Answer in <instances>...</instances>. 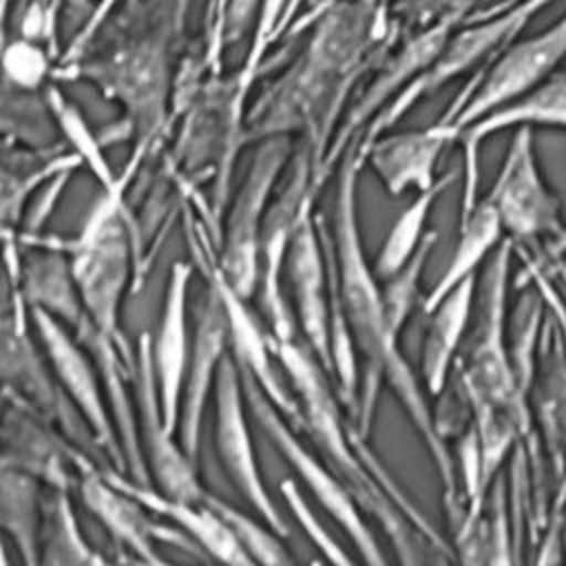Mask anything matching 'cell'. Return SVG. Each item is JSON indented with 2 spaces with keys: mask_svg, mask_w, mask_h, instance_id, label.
Returning <instances> with one entry per match:
<instances>
[{
  "mask_svg": "<svg viewBox=\"0 0 566 566\" xmlns=\"http://www.w3.org/2000/svg\"><path fill=\"white\" fill-rule=\"evenodd\" d=\"M389 35L378 0H343L325 11L301 53L245 111V144L303 135L316 170L356 82L391 49Z\"/></svg>",
  "mask_w": 566,
  "mask_h": 566,
  "instance_id": "1",
  "label": "cell"
},
{
  "mask_svg": "<svg viewBox=\"0 0 566 566\" xmlns=\"http://www.w3.org/2000/svg\"><path fill=\"white\" fill-rule=\"evenodd\" d=\"M363 166L365 155L358 135L338 161L332 239L325 234V228L318 221L327 256V270L343 305L356 354L360 358V385L354 411L356 436L363 440L367 438L380 387L382 382H387L409 413L424 444L429 447L431 460L438 467V473L451 495L455 484L451 455L433 424V416L424 402L420 385L400 354L398 338L387 325L382 290L378 285L374 268L365 256L358 226V175Z\"/></svg>",
  "mask_w": 566,
  "mask_h": 566,
  "instance_id": "2",
  "label": "cell"
},
{
  "mask_svg": "<svg viewBox=\"0 0 566 566\" xmlns=\"http://www.w3.org/2000/svg\"><path fill=\"white\" fill-rule=\"evenodd\" d=\"M190 0H155L144 22L97 57H80L55 66L53 82H88L108 102L119 104L122 117L102 139H135L150 153L172 117L177 86L175 57L184 35Z\"/></svg>",
  "mask_w": 566,
  "mask_h": 566,
  "instance_id": "3",
  "label": "cell"
},
{
  "mask_svg": "<svg viewBox=\"0 0 566 566\" xmlns=\"http://www.w3.org/2000/svg\"><path fill=\"white\" fill-rule=\"evenodd\" d=\"M146 148L135 146L128 164L108 188H99L77 234L66 241H49L64 250L71 274L91 323L135 363L133 347L122 329V305L133 276V223L126 192L137 175Z\"/></svg>",
  "mask_w": 566,
  "mask_h": 566,
  "instance_id": "4",
  "label": "cell"
},
{
  "mask_svg": "<svg viewBox=\"0 0 566 566\" xmlns=\"http://www.w3.org/2000/svg\"><path fill=\"white\" fill-rule=\"evenodd\" d=\"M548 2L553 0H520L500 13L460 22V29L449 33L433 62L365 126L360 142L367 144L387 133L405 113L413 108L416 102L436 93L451 80L464 73H475V66L484 69Z\"/></svg>",
  "mask_w": 566,
  "mask_h": 566,
  "instance_id": "5",
  "label": "cell"
},
{
  "mask_svg": "<svg viewBox=\"0 0 566 566\" xmlns=\"http://www.w3.org/2000/svg\"><path fill=\"white\" fill-rule=\"evenodd\" d=\"M239 367V365H237ZM248 409L268 436V440L276 447L283 460L292 467L296 478L307 486L312 497L321 504V509L343 528V533L352 539L356 553L360 555L365 566H389L385 553L369 524L360 513V504L352 495V491L343 484V480L321 460L316 458L298 438V431L283 418V413L268 400L256 380L239 367Z\"/></svg>",
  "mask_w": 566,
  "mask_h": 566,
  "instance_id": "6",
  "label": "cell"
},
{
  "mask_svg": "<svg viewBox=\"0 0 566 566\" xmlns=\"http://www.w3.org/2000/svg\"><path fill=\"white\" fill-rule=\"evenodd\" d=\"M292 157L294 148L290 137L259 142L239 190L228 201L217 259L223 276L243 298L256 292L263 217Z\"/></svg>",
  "mask_w": 566,
  "mask_h": 566,
  "instance_id": "7",
  "label": "cell"
},
{
  "mask_svg": "<svg viewBox=\"0 0 566 566\" xmlns=\"http://www.w3.org/2000/svg\"><path fill=\"white\" fill-rule=\"evenodd\" d=\"M511 239H502L482 281V314L462 367L469 405H484L524 422L515 369L506 347V283Z\"/></svg>",
  "mask_w": 566,
  "mask_h": 566,
  "instance_id": "8",
  "label": "cell"
},
{
  "mask_svg": "<svg viewBox=\"0 0 566 566\" xmlns=\"http://www.w3.org/2000/svg\"><path fill=\"white\" fill-rule=\"evenodd\" d=\"M312 155L307 146L292 157V170L283 186L274 192L261 226L259 254V305L274 340H285L298 334L287 296L283 292V272L292 237L305 212L314 210L316 190L312 186Z\"/></svg>",
  "mask_w": 566,
  "mask_h": 566,
  "instance_id": "9",
  "label": "cell"
},
{
  "mask_svg": "<svg viewBox=\"0 0 566 566\" xmlns=\"http://www.w3.org/2000/svg\"><path fill=\"white\" fill-rule=\"evenodd\" d=\"M566 57V13L548 29L506 44L478 69L444 111L460 130L551 77Z\"/></svg>",
  "mask_w": 566,
  "mask_h": 566,
  "instance_id": "10",
  "label": "cell"
},
{
  "mask_svg": "<svg viewBox=\"0 0 566 566\" xmlns=\"http://www.w3.org/2000/svg\"><path fill=\"white\" fill-rule=\"evenodd\" d=\"M188 237H190L188 241H190L195 263L201 270L206 283L217 292L219 303L223 307L226 323H228L230 354L234 363L256 380V385L268 396V400L283 413V418L296 431H301L303 420H301L296 396L292 394L287 382L281 380L274 367L272 334L259 325L254 312L248 307V298H243L223 276L217 252H214V243L210 245L201 230H188Z\"/></svg>",
  "mask_w": 566,
  "mask_h": 566,
  "instance_id": "11",
  "label": "cell"
},
{
  "mask_svg": "<svg viewBox=\"0 0 566 566\" xmlns=\"http://www.w3.org/2000/svg\"><path fill=\"white\" fill-rule=\"evenodd\" d=\"M29 318L40 338L42 354L49 360L55 382L84 420L97 449H102L113 460L117 467L115 471L126 475L124 451L95 360L84 349V345H80L73 332L49 312L29 307Z\"/></svg>",
  "mask_w": 566,
  "mask_h": 566,
  "instance_id": "12",
  "label": "cell"
},
{
  "mask_svg": "<svg viewBox=\"0 0 566 566\" xmlns=\"http://www.w3.org/2000/svg\"><path fill=\"white\" fill-rule=\"evenodd\" d=\"M212 398H214V447L226 475L243 495V500L256 511V515L268 526H272L279 535L287 537L290 524L285 522L281 509L276 506L263 480L259 458L254 453L250 416H248L250 409H248L241 374L232 354H228L221 363Z\"/></svg>",
  "mask_w": 566,
  "mask_h": 566,
  "instance_id": "13",
  "label": "cell"
},
{
  "mask_svg": "<svg viewBox=\"0 0 566 566\" xmlns=\"http://www.w3.org/2000/svg\"><path fill=\"white\" fill-rule=\"evenodd\" d=\"M133 382L137 394L135 413L139 447L155 489L177 500L203 502L208 489L197 475L195 460L186 453L181 442H177V433L166 427L153 374L150 334L146 332L137 340Z\"/></svg>",
  "mask_w": 566,
  "mask_h": 566,
  "instance_id": "14",
  "label": "cell"
},
{
  "mask_svg": "<svg viewBox=\"0 0 566 566\" xmlns=\"http://www.w3.org/2000/svg\"><path fill=\"white\" fill-rule=\"evenodd\" d=\"M486 195L511 241L564 232L559 201L539 172L531 128H515L500 175Z\"/></svg>",
  "mask_w": 566,
  "mask_h": 566,
  "instance_id": "15",
  "label": "cell"
},
{
  "mask_svg": "<svg viewBox=\"0 0 566 566\" xmlns=\"http://www.w3.org/2000/svg\"><path fill=\"white\" fill-rule=\"evenodd\" d=\"M0 387L33 407L46 422H57L64 433L73 438L80 433L95 444L84 420L46 371L38 345L31 343L24 307L0 312Z\"/></svg>",
  "mask_w": 566,
  "mask_h": 566,
  "instance_id": "16",
  "label": "cell"
},
{
  "mask_svg": "<svg viewBox=\"0 0 566 566\" xmlns=\"http://www.w3.org/2000/svg\"><path fill=\"white\" fill-rule=\"evenodd\" d=\"M77 493L84 509L124 551L122 557L150 559L157 555V544H170L190 555L201 553L184 531L157 522V515L150 509L113 484L102 469L91 467L82 471L77 478Z\"/></svg>",
  "mask_w": 566,
  "mask_h": 566,
  "instance_id": "17",
  "label": "cell"
},
{
  "mask_svg": "<svg viewBox=\"0 0 566 566\" xmlns=\"http://www.w3.org/2000/svg\"><path fill=\"white\" fill-rule=\"evenodd\" d=\"M230 354L228 323L217 292L206 283V292L195 305V327L190 340V354L181 389L179 407V442L186 453L197 462L201 427L208 400L214 391V382L223 358Z\"/></svg>",
  "mask_w": 566,
  "mask_h": 566,
  "instance_id": "18",
  "label": "cell"
},
{
  "mask_svg": "<svg viewBox=\"0 0 566 566\" xmlns=\"http://www.w3.org/2000/svg\"><path fill=\"white\" fill-rule=\"evenodd\" d=\"M460 126L451 115H442L427 128L382 133L363 144L365 164L376 172L385 190L394 197L405 190H427L438 181V161L447 146L460 137Z\"/></svg>",
  "mask_w": 566,
  "mask_h": 566,
  "instance_id": "19",
  "label": "cell"
},
{
  "mask_svg": "<svg viewBox=\"0 0 566 566\" xmlns=\"http://www.w3.org/2000/svg\"><path fill=\"white\" fill-rule=\"evenodd\" d=\"M285 270L290 274L298 334L332 376L327 256L321 226L312 210L303 214L292 237Z\"/></svg>",
  "mask_w": 566,
  "mask_h": 566,
  "instance_id": "20",
  "label": "cell"
},
{
  "mask_svg": "<svg viewBox=\"0 0 566 566\" xmlns=\"http://www.w3.org/2000/svg\"><path fill=\"white\" fill-rule=\"evenodd\" d=\"M531 126H553L566 130V71H555L551 77L522 93L520 97L502 104L500 108L486 113L484 117L471 122L462 133L464 146V190L460 201V219L467 217L478 199V150L480 144L493 135L509 128H531Z\"/></svg>",
  "mask_w": 566,
  "mask_h": 566,
  "instance_id": "21",
  "label": "cell"
},
{
  "mask_svg": "<svg viewBox=\"0 0 566 566\" xmlns=\"http://www.w3.org/2000/svg\"><path fill=\"white\" fill-rule=\"evenodd\" d=\"M192 281V265L175 261L166 283L164 305L155 338H150V360L157 385V396L166 427L177 433L184 376L190 354L188 332V290Z\"/></svg>",
  "mask_w": 566,
  "mask_h": 566,
  "instance_id": "22",
  "label": "cell"
},
{
  "mask_svg": "<svg viewBox=\"0 0 566 566\" xmlns=\"http://www.w3.org/2000/svg\"><path fill=\"white\" fill-rule=\"evenodd\" d=\"M104 475L130 493L135 500H139L146 509H150L155 515L172 522L179 531H184L195 546L217 559L221 566H256L245 551L241 548L237 535L226 524V520L206 502H188L177 500L170 495H164L150 484H139L130 480L128 475L115 471V469H102Z\"/></svg>",
  "mask_w": 566,
  "mask_h": 566,
  "instance_id": "23",
  "label": "cell"
},
{
  "mask_svg": "<svg viewBox=\"0 0 566 566\" xmlns=\"http://www.w3.org/2000/svg\"><path fill=\"white\" fill-rule=\"evenodd\" d=\"M475 287L478 276H471L455 285L427 312L429 321L422 338L420 365L422 380L431 396H438L447 385L455 354L462 345L464 332L471 321Z\"/></svg>",
  "mask_w": 566,
  "mask_h": 566,
  "instance_id": "24",
  "label": "cell"
},
{
  "mask_svg": "<svg viewBox=\"0 0 566 566\" xmlns=\"http://www.w3.org/2000/svg\"><path fill=\"white\" fill-rule=\"evenodd\" d=\"M33 243L40 250L31 252L20 265V294L29 307L49 312L73 332L88 316L80 301L69 256L49 241Z\"/></svg>",
  "mask_w": 566,
  "mask_h": 566,
  "instance_id": "25",
  "label": "cell"
},
{
  "mask_svg": "<svg viewBox=\"0 0 566 566\" xmlns=\"http://www.w3.org/2000/svg\"><path fill=\"white\" fill-rule=\"evenodd\" d=\"M44 511L40 478L0 460V531L13 542L22 566H38Z\"/></svg>",
  "mask_w": 566,
  "mask_h": 566,
  "instance_id": "26",
  "label": "cell"
},
{
  "mask_svg": "<svg viewBox=\"0 0 566 566\" xmlns=\"http://www.w3.org/2000/svg\"><path fill=\"white\" fill-rule=\"evenodd\" d=\"M502 221L500 214L491 201L489 195H484L473 210L460 219V230H458V241L451 252V259L440 274V279L433 283V287L424 294L422 310L424 314L444 296L449 294L455 285L462 281L475 276V270L480 263L491 254L502 243Z\"/></svg>",
  "mask_w": 566,
  "mask_h": 566,
  "instance_id": "27",
  "label": "cell"
},
{
  "mask_svg": "<svg viewBox=\"0 0 566 566\" xmlns=\"http://www.w3.org/2000/svg\"><path fill=\"white\" fill-rule=\"evenodd\" d=\"M38 566H126L124 562H111L95 551L84 537L69 491L53 489L46 495L44 528L40 544Z\"/></svg>",
  "mask_w": 566,
  "mask_h": 566,
  "instance_id": "28",
  "label": "cell"
},
{
  "mask_svg": "<svg viewBox=\"0 0 566 566\" xmlns=\"http://www.w3.org/2000/svg\"><path fill=\"white\" fill-rule=\"evenodd\" d=\"M455 172H444L442 177H438V181L427 188L416 192V197L411 199L409 206H405L400 210V214L394 219L391 228L385 234V241L376 254L374 261V274L378 279H389L394 276L398 270H402L407 265V261L420 250V245L424 243L427 237V219L431 214V208L436 203V199L453 184Z\"/></svg>",
  "mask_w": 566,
  "mask_h": 566,
  "instance_id": "29",
  "label": "cell"
},
{
  "mask_svg": "<svg viewBox=\"0 0 566 566\" xmlns=\"http://www.w3.org/2000/svg\"><path fill=\"white\" fill-rule=\"evenodd\" d=\"M42 99L46 104L49 117L53 119V124L57 126L62 137L69 142L71 153L80 159L82 166H86L91 170V175L95 177L99 188H108L117 179V172L111 168V164L104 155L106 146L102 144L99 135L93 133V128L86 122V117L82 115V111L55 84H49L44 88Z\"/></svg>",
  "mask_w": 566,
  "mask_h": 566,
  "instance_id": "30",
  "label": "cell"
},
{
  "mask_svg": "<svg viewBox=\"0 0 566 566\" xmlns=\"http://www.w3.org/2000/svg\"><path fill=\"white\" fill-rule=\"evenodd\" d=\"M77 166L82 164L73 153L53 157L46 164L29 170H18L0 164V234L11 239L15 232V226L22 221L29 197L42 184L53 181L64 172H73Z\"/></svg>",
  "mask_w": 566,
  "mask_h": 566,
  "instance_id": "31",
  "label": "cell"
},
{
  "mask_svg": "<svg viewBox=\"0 0 566 566\" xmlns=\"http://www.w3.org/2000/svg\"><path fill=\"white\" fill-rule=\"evenodd\" d=\"M203 502L208 506H212L226 520V524L237 535L241 548L256 566H296L292 559V553L287 551V546L283 542L285 537L279 535L263 520H254L245 511L212 495L210 491L206 493Z\"/></svg>",
  "mask_w": 566,
  "mask_h": 566,
  "instance_id": "32",
  "label": "cell"
},
{
  "mask_svg": "<svg viewBox=\"0 0 566 566\" xmlns=\"http://www.w3.org/2000/svg\"><path fill=\"white\" fill-rule=\"evenodd\" d=\"M55 64L57 57L46 44L15 35L2 51L0 80L13 93L38 95L51 84Z\"/></svg>",
  "mask_w": 566,
  "mask_h": 566,
  "instance_id": "33",
  "label": "cell"
},
{
  "mask_svg": "<svg viewBox=\"0 0 566 566\" xmlns=\"http://www.w3.org/2000/svg\"><path fill=\"white\" fill-rule=\"evenodd\" d=\"M436 232H427L424 243L420 245V250L407 261V265L402 270H398L394 276L385 279L382 290V305H385V316H387V325L391 329V334L396 338H400V332L405 327V321L411 314V307L416 303L418 296V281L420 274L427 265V259L431 254V248L436 245Z\"/></svg>",
  "mask_w": 566,
  "mask_h": 566,
  "instance_id": "34",
  "label": "cell"
},
{
  "mask_svg": "<svg viewBox=\"0 0 566 566\" xmlns=\"http://www.w3.org/2000/svg\"><path fill=\"white\" fill-rule=\"evenodd\" d=\"M279 493H281L283 502H285V506L290 509L292 517L296 520L298 528L305 533L310 544L321 553V557L329 566H358L354 562V557L332 537V533L325 528V524L312 511V506L307 504L303 491L298 489V484L294 480H290V478L281 480L279 482Z\"/></svg>",
  "mask_w": 566,
  "mask_h": 566,
  "instance_id": "35",
  "label": "cell"
},
{
  "mask_svg": "<svg viewBox=\"0 0 566 566\" xmlns=\"http://www.w3.org/2000/svg\"><path fill=\"white\" fill-rule=\"evenodd\" d=\"M480 566H513L511 528H509V513H506V500H504L502 486L495 493L491 520L484 531Z\"/></svg>",
  "mask_w": 566,
  "mask_h": 566,
  "instance_id": "36",
  "label": "cell"
},
{
  "mask_svg": "<svg viewBox=\"0 0 566 566\" xmlns=\"http://www.w3.org/2000/svg\"><path fill=\"white\" fill-rule=\"evenodd\" d=\"M117 2H119V0H97L93 13L86 18V22L80 27V31L71 38L69 46L60 53L55 66H64V64H71V62L84 57V53H86L88 46L93 44L95 35L102 31L104 22L108 20V15H111L113 9L117 7Z\"/></svg>",
  "mask_w": 566,
  "mask_h": 566,
  "instance_id": "37",
  "label": "cell"
},
{
  "mask_svg": "<svg viewBox=\"0 0 566 566\" xmlns=\"http://www.w3.org/2000/svg\"><path fill=\"white\" fill-rule=\"evenodd\" d=\"M533 274H535V281H537V290H539L542 296L546 298L548 307H553V314H555V318H557V323H559V327H562V336H564L562 352H564V358H566V307H564V303L559 301L557 292L544 281L542 272H535V270H533Z\"/></svg>",
  "mask_w": 566,
  "mask_h": 566,
  "instance_id": "38",
  "label": "cell"
},
{
  "mask_svg": "<svg viewBox=\"0 0 566 566\" xmlns=\"http://www.w3.org/2000/svg\"><path fill=\"white\" fill-rule=\"evenodd\" d=\"M11 4H13V0H0V57H2V51H4V46H7V42H9L7 24H9Z\"/></svg>",
  "mask_w": 566,
  "mask_h": 566,
  "instance_id": "39",
  "label": "cell"
},
{
  "mask_svg": "<svg viewBox=\"0 0 566 566\" xmlns=\"http://www.w3.org/2000/svg\"><path fill=\"white\" fill-rule=\"evenodd\" d=\"M303 2H305V0H290V2H287L285 15H283L281 24H279V33H276V40H279L283 33H285V29L292 24V20L296 18V13L303 9Z\"/></svg>",
  "mask_w": 566,
  "mask_h": 566,
  "instance_id": "40",
  "label": "cell"
},
{
  "mask_svg": "<svg viewBox=\"0 0 566 566\" xmlns=\"http://www.w3.org/2000/svg\"><path fill=\"white\" fill-rule=\"evenodd\" d=\"M119 562H124L126 566H179L175 562H168L166 557H161L159 553L150 559H130V557H119Z\"/></svg>",
  "mask_w": 566,
  "mask_h": 566,
  "instance_id": "41",
  "label": "cell"
},
{
  "mask_svg": "<svg viewBox=\"0 0 566 566\" xmlns=\"http://www.w3.org/2000/svg\"><path fill=\"white\" fill-rule=\"evenodd\" d=\"M0 566H11L9 555H7V548H4V544H2V542H0Z\"/></svg>",
  "mask_w": 566,
  "mask_h": 566,
  "instance_id": "42",
  "label": "cell"
},
{
  "mask_svg": "<svg viewBox=\"0 0 566 566\" xmlns=\"http://www.w3.org/2000/svg\"><path fill=\"white\" fill-rule=\"evenodd\" d=\"M42 2H44V4H49V7H51V11L55 13V9H53V0H42ZM55 15H57V13H55Z\"/></svg>",
  "mask_w": 566,
  "mask_h": 566,
  "instance_id": "43",
  "label": "cell"
},
{
  "mask_svg": "<svg viewBox=\"0 0 566 566\" xmlns=\"http://www.w3.org/2000/svg\"><path fill=\"white\" fill-rule=\"evenodd\" d=\"M535 566H546V564H535Z\"/></svg>",
  "mask_w": 566,
  "mask_h": 566,
  "instance_id": "44",
  "label": "cell"
}]
</instances>
